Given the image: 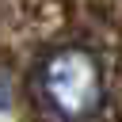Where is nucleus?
Segmentation results:
<instances>
[{"label": "nucleus", "instance_id": "f257e3e1", "mask_svg": "<svg viewBox=\"0 0 122 122\" xmlns=\"http://www.w3.org/2000/svg\"><path fill=\"white\" fill-rule=\"evenodd\" d=\"M38 99L57 122H92L103 107V65L88 46H57L34 76Z\"/></svg>", "mask_w": 122, "mask_h": 122}]
</instances>
